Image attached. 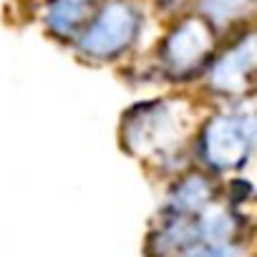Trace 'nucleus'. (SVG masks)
<instances>
[{
  "mask_svg": "<svg viewBox=\"0 0 257 257\" xmlns=\"http://www.w3.org/2000/svg\"><path fill=\"white\" fill-rule=\"evenodd\" d=\"M152 16L147 0H96L68 51L86 66H128L142 51Z\"/></svg>",
  "mask_w": 257,
  "mask_h": 257,
  "instance_id": "nucleus-2",
  "label": "nucleus"
},
{
  "mask_svg": "<svg viewBox=\"0 0 257 257\" xmlns=\"http://www.w3.org/2000/svg\"><path fill=\"white\" fill-rule=\"evenodd\" d=\"M202 113L182 93L152 96L132 103L118 118V147L154 174L172 179L194 167L192 139Z\"/></svg>",
  "mask_w": 257,
  "mask_h": 257,
  "instance_id": "nucleus-1",
  "label": "nucleus"
},
{
  "mask_svg": "<svg viewBox=\"0 0 257 257\" xmlns=\"http://www.w3.org/2000/svg\"><path fill=\"white\" fill-rule=\"evenodd\" d=\"M199 86L222 103L242 101L257 91V23L219 41Z\"/></svg>",
  "mask_w": 257,
  "mask_h": 257,
  "instance_id": "nucleus-5",
  "label": "nucleus"
},
{
  "mask_svg": "<svg viewBox=\"0 0 257 257\" xmlns=\"http://www.w3.org/2000/svg\"><path fill=\"white\" fill-rule=\"evenodd\" d=\"M167 182L169 184H167L164 199L159 204V214L199 217L209 204L217 202V194H219L217 177L199 167H189Z\"/></svg>",
  "mask_w": 257,
  "mask_h": 257,
  "instance_id": "nucleus-6",
  "label": "nucleus"
},
{
  "mask_svg": "<svg viewBox=\"0 0 257 257\" xmlns=\"http://www.w3.org/2000/svg\"><path fill=\"white\" fill-rule=\"evenodd\" d=\"M257 157V111L227 101L204 113L192 139L194 167L224 177L242 172Z\"/></svg>",
  "mask_w": 257,
  "mask_h": 257,
  "instance_id": "nucleus-4",
  "label": "nucleus"
},
{
  "mask_svg": "<svg viewBox=\"0 0 257 257\" xmlns=\"http://www.w3.org/2000/svg\"><path fill=\"white\" fill-rule=\"evenodd\" d=\"M192 11L204 18L219 38L257 23V0H194Z\"/></svg>",
  "mask_w": 257,
  "mask_h": 257,
  "instance_id": "nucleus-9",
  "label": "nucleus"
},
{
  "mask_svg": "<svg viewBox=\"0 0 257 257\" xmlns=\"http://www.w3.org/2000/svg\"><path fill=\"white\" fill-rule=\"evenodd\" d=\"M177 257H239V247L234 242H194Z\"/></svg>",
  "mask_w": 257,
  "mask_h": 257,
  "instance_id": "nucleus-10",
  "label": "nucleus"
},
{
  "mask_svg": "<svg viewBox=\"0 0 257 257\" xmlns=\"http://www.w3.org/2000/svg\"><path fill=\"white\" fill-rule=\"evenodd\" d=\"M194 242H199L197 217L157 214V222L147 237V252L149 257H177Z\"/></svg>",
  "mask_w": 257,
  "mask_h": 257,
  "instance_id": "nucleus-8",
  "label": "nucleus"
},
{
  "mask_svg": "<svg viewBox=\"0 0 257 257\" xmlns=\"http://www.w3.org/2000/svg\"><path fill=\"white\" fill-rule=\"evenodd\" d=\"M147 3H149V8H152L154 16H159L162 21H167V18H174L179 13L192 11L194 0H147Z\"/></svg>",
  "mask_w": 257,
  "mask_h": 257,
  "instance_id": "nucleus-11",
  "label": "nucleus"
},
{
  "mask_svg": "<svg viewBox=\"0 0 257 257\" xmlns=\"http://www.w3.org/2000/svg\"><path fill=\"white\" fill-rule=\"evenodd\" d=\"M78 3H86V6H93V3H96V0H78Z\"/></svg>",
  "mask_w": 257,
  "mask_h": 257,
  "instance_id": "nucleus-12",
  "label": "nucleus"
},
{
  "mask_svg": "<svg viewBox=\"0 0 257 257\" xmlns=\"http://www.w3.org/2000/svg\"><path fill=\"white\" fill-rule=\"evenodd\" d=\"M219 41L222 38L204 18L187 11L167 18L152 53L142 63L132 61L128 66L139 68V76L147 78V83H164L174 88L192 86L199 83Z\"/></svg>",
  "mask_w": 257,
  "mask_h": 257,
  "instance_id": "nucleus-3",
  "label": "nucleus"
},
{
  "mask_svg": "<svg viewBox=\"0 0 257 257\" xmlns=\"http://www.w3.org/2000/svg\"><path fill=\"white\" fill-rule=\"evenodd\" d=\"M91 8L93 6L78 3V0H38L36 21H38L41 31L51 41H56L58 46L68 48V43L83 28Z\"/></svg>",
  "mask_w": 257,
  "mask_h": 257,
  "instance_id": "nucleus-7",
  "label": "nucleus"
}]
</instances>
